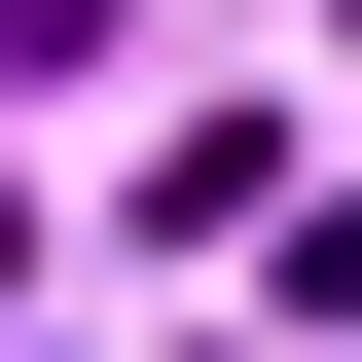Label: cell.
<instances>
[{
	"mask_svg": "<svg viewBox=\"0 0 362 362\" xmlns=\"http://www.w3.org/2000/svg\"><path fill=\"white\" fill-rule=\"evenodd\" d=\"M109 37H145V0H0V73H109Z\"/></svg>",
	"mask_w": 362,
	"mask_h": 362,
	"instance_id": "cell-1",
	"label": "cell"
}]
</instances>
